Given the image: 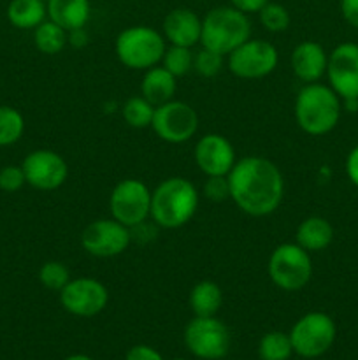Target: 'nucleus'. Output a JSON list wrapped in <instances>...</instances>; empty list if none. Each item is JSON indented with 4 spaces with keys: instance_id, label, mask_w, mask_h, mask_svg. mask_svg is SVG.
<instances>
[{
    "instance_id": "1",
    "label": "nucleus",
    "mask_w": 358,
    "mask_h": 360,
    "mask_svg": "<svg viewBox=\"0 0 358 360\" xmlns=\"http://www.w3.org/2000/svg\"><path fill=\"white\" fill-rule=\"evenodd\" d=\"M230 199L248 217L276 213L284 197V178L276 164L263 157H244L228 172Z\"/></svg>"
},
{
    "instance_id": "2",
    "label": "nucleus",
    "mask_w": 358,
    "mask_h": 360,
    "mask_svg": "<svg viewBox=\"0 0 358 360\" xmlns=\"http://www.w3.org/2000/svg\"><path fill=\"white\" fill-rule=\"evenodd\" d=\"M200 193L190 179L172 176L151 192L150 218L161 229H179L188 224L199 210Z\"/></svg>"
},
{
    "instance_id": "3",
    "label": "nucleus",
    "mask_w": 358,
    "mask_h": 360,
    "mask_svg": "<svg viewBox=\"0 0 358 360\" xmlns=\"http://www.w3.org/2000/svg\"><path fill=\"white\" fill-rule=\"evenodd\" d=\"M340 97L330 86L309 83L298 90L295 98V122L309 136H325L332 132L340 120Z\"/></svg>"
},
{
    "instance_id": "4",
    "label": "nucleus",
    "mask_w": 358,
    "mask_h": 360,
    "mask_svg": "<svg viewBox=\"0 0 358 360\" xmlns=\"http://www.w3.org/2000/svg\"><path fill=\"white\" fill-rule=\"evenodd\" d=\"M248 39H251V21L235 7H214L202 18V48L227 56Z\"/></svg>"
},
{
    "instance_id": "5",
    "label": "nucleus",
    "mask_w": 358,
    "mask_h": 360,
    "mask_svg": "<svg viewBox=\"0 0 358 360\" xmlns=\"http://www.w3.org/2000/svg\"><path fill=\"white\" fill-rule=\"evenodd\" d=\"M164 34L146 25L121 30L116 37L114 53L119 63L130 70H147L160 65L167 44Z\"/></svg>"
},
{
    "instance_id": "6",
    "label": "nucleus",
    "mask_w": 358,
    "mask_h": 360,
    "mask_svg": "<svg viewBox=\"0 0 358 360\" xmlns=\"http://www.w3.org/2000/svg\"><path fill=\"white\" fill-rule=\"evenodd\" d=\"M267 273L270 281L281 290H302L312 278L311 253L297 243H283L270 253Z\"/></svg>"
},
{
    "instance_id": "7",
    "label": "nucleus",
    "mask_w": 358,
    "mask_h": 360,
    "mask_svg": "<svg viewBox=\"0 0 358 360\" xmlns=\"http://www.w3.org/2000/svg\"><path fill=\"white\" fill-rule=\"evenodd\" d=\"M288 334L293 354L304 359H318L332 348L337 327L332 316L326 313L311 311L300 316Z\"/></svg>"
},
{
    "instance_id": "8",
    "label": "nucleus",
    "mask_w": 358,
    "mask_h": 360,
    "mask_svg": "<svg viewBox=\"0 0 358 360\" xmlns=\"http://www.w3.org/2000/svg\"><path fill=\"white\" fill-rule=\"evenodd\" d=\"M111 218L130 231L146 224L151 213V190L140 179L126 178L116 183L109 195Z\"/></svg>"
},
{
    "instance_id": "9",
    "label": "nucleus",
    "mask_w": 358,
    "mask_h": 360,
    "mask_svg": "<svg viewBox=\"0 0 358 360\" xmlns=\"http://www.w3.org/2000/svg\"><path fill=\"white\" fill-rule=\"evenodd\" d=\"M230 330L216 316H195L185 327V345L202 360H221L230 350Z\"/></svg>"
},
{
    "instance_id": "10",
    "label": "nucleus",
    "mask_w": 358,
    "mask_h": 360,
    "mask_svg": "<svg viewBox=\"0 0 358 360\" xmlns=\"http://www.w3.org/2000/svg\"><path fill=\"white\" fill-rule=\"evenodd\" d=\"M228 70L239 79H263L276 70L279 62L277 48L263 39H248L230 55H227Z\"/></svg>"
},
{
    "instance_id": "11",
    "label": "nucleus",
    "mask_w": 358,
    "mask_h": 360,
    "mask_svg": "<svg viewBox=\"0 0 358 360\" xmlns=\"http://www.w3.org/2000/svg\"><path fill=\"white\" fill-rule=\"evenodd\" d=\"M151 129L165 143L185 144L199 130V115L188 102L172 98L154 108Z\"/></svg>"
},
{
    "instance_id": "12",
    "label": "nucleus",
    "mask_w": 358,
    "mask_h": 360,
    "mask_svg": "<svg viewBox=\"0 0 358 360\" xmlns=\"http://www.w3.org/2000/svg\"><path fill=\"white\" fill-rule=\"evenodd\" d=\"M79 243L88 255L111 259L128 250L132 243V231L114 218H98L83 229Z\"/></svg>"
},
{
    "instance_id": "13",
    "label": "nucleus",
    "mask_w": 358,
    "mask_h": 360,
    "mask_svg": "<svg viewBox=\"0 0 358 360\" xmlns=\"http://www.w3.org/2000/svg\"><path fill=\"white\" fill-rule=\"evenodd\" d=\"M58 294L62 308L79 319L97 316L109 304L107 287L91 276L70 278L69 283Z\"/></svg>"
},
{
    "instance_id": "14",
    "label": "nucleus",
    "mask_w": 358,
    "mask_h": 360,
    "mask_svg": "<svg viewBox=\"0 0 358 360\" xmlns=\"http://www.w3.org/2000/svg\"><path fill=\"white\" fill-rule=\"evenodd\" d=\"M28 185L41 192H53L65 185L69 165L60 153L53 150H35L21 164Z\"/></svg>"
},
{
    "instance_id": "15",
    "label": "nucleus",
    "mask_w": 358,
    "mask_h": 360,
    "mask_svg": "<svg viewBox=\"0 0 358 360\" xmlns=\"http://www.w3.org/2000/svg\"><path fill=\"white\" fill-rule=\"evenodd\" d=\"M329 86L340 101L358 98V44L343 42L329 55L326 63Z\"/></svg>"
},
{
    "instance_id": "16",
    "label": "nucleus",
    "mask_w": 358,
    "mask_h": 360,
    "mask_svg": "<svg viewBox=\"0 0 358 360\" xmlns=\"http://www.w3.org/2000/svg\"><path fill=\"white\" fill-rule=\"evenodd\" d=\"M193 157H195L197 167L202 174H206V178L207 176H228L237 162L235 148L221 134H206L200 137L195 144Z\"/></svg>"
},
{
    "instance_id": "17",
    "label": "nucleus",
    "mask_w": 358,
    "mask_h": 360,
    "mask_svg": "<svg viewBox=\"0 0 358 360\" xmlns=\"http://www.w3.org/2000/svg\"><path fill=\"white\" fill-rule=\"evenodd\" d=\"M164 37L168 44L193 48L200 42L202 35V18L188 7H175L164 18Z\"/></svg>"
},
{
    "instance_id": "18",
    "label": "nucleus",
    "mask_w": 358,
    "mask_h": 360,
    "mask_svg": "<svg viewBox=\"0 0 358 360\" xmlns=\"http://www.w3.org/2000/svg\"><path fill=\"white\" fill-rule=\"evenodd\" d=\"M290 63L295 77L300 79L302 83H318L326 72L329 55L319 42L304 41L295 46V49L291 51Z\"/></svg>"
},
{
    "instance_id": "19",
    "label": "nucleus",
    "mask_w": 358,
    "mask_h": 360,
    "mask_svg": "<svg viewBox=\"0 0 358 360\" xmlns=\"http://www.w3.org/2000/svg\"><path fill=\"white\" fill-rule=\"evenodd\" d=\"M175 90H178V77L172 76L165 67L154 65L144 70L142 81H140V95L150 101L154 108L172 101Z\"/></svg>"
},
{
    "instance_id": "20",
    "label": "nucleus",
    "mask_w": 358,
    "mask_h": 360,
    "mask_svg": "<svg viewBox=\"0 0 358 360\" xmlns=\"http://www.w3.org/2000/svg\"><path fill=\"white\" fill-rule=\"evenodd\" d=\"M46 6H48V20L55 21L67 32L74 28H84L90 21V0H48Z\"/></svg>"
},
{
    "instance_id": "21",
    "label": "nucleus",
    "mask_w": 358,
    "mask_h": 360,
    "mask_svg": "<svg viewBox=\"0 0 358 360\" xmlns=\"http://www.w3.org/2000/svg\"><path fill=\"white\" fill-rule=\"evenodd\" d=\"M333 241V227L323 217H309L298 224L295 243L309 253L323 252Z\"/></svg>"
},
{
    "instance_id": "22",
    "label": "nucleus",
    "mask_w": 358,
    "mask_h": 360,
    "mask_svg": "<svg viewBox=\"0 0 358 360\" xmlns=\"http://www.w3.org/2000/svg\"><path fill=\"white\" fill-rule=\"evenodd\" d=\"M188 304L195 316H216L223 304V290L216 281L202 280L190 290Z\"/></svg>"
},
{
    "instance_id": "23",
    "label": "nucleus",
    "mask_w": 358,
    "mask_h": 360,
    "mask_svg": "<svg viewBox=\"0 0 358 360\" xmlns=\"http://www.w3.org/2000/svg\"><path fill=\"white\" fill-rule=\"evenodd\" d=\"M7 20L20 30H35L48 20V6L44 0H11L7 6Z\"/></svg>"
},
{
    "instance_id": "24",
    "label": "nucleus",
    "mask_w": 358,
    "mask_h": 360,
    "mask_svg": "<svg viewBox=\"0 0 358 360\" xmlns=\"http://www.w3.org/2000/svg\"><path fill=\"white\" fill-rule=\"evenodd\" d=\"M34 44L42 55H58L69 44V32L55 21L46 20L34 30Z\"/></svg>"
},
{
    "instance_id": "25",
    "label": "nucleus",
    "mask_w": 358,
    "mask_h": 360,
    "mask_svg": "<svg viewBox=\"0 0 358 360\" xmlns=\"http://www.w3.org/2000/svg\"><path fill=\"white\" fill-rule=\"evenodd\" d=\"M256 354H258L260 360H290L293 355L290 334L281 333V330L267 333L258 341Z\"/></svg>"
},
{
    "instance_id": "26",
    "label": "nucleus",
    "mask_w": 358,
    "mask_h": 360,
    "mask_svg": "<svg viewBox=\"0 0 358 360\" xmlns=\"http://www.w3.org/2000/svg\"><path fill=\"white\" fill-rule=\"evenodd\" d=\"M154 115V105L150 101L142 97V95H133V97L126 98V102L121 108V116L125 123L132 129H147L151 127Z\"/></svg>"
},
{
    "instance_id": "27",
    "label": "nucleus",
    "mask_w": 358,
    "mask_h": 360,
    "mask_svg": "<svg viewBox=\"0 0 358 360\" xmlns=\"http://www.w3.org/2000/svg\"><path fill=\"white\" fill-rule=\"evenodd\" d=\"M23 132V115L11 105H0V148L18 143Z\"/></svg>"
},
{
    "instance_id": "28",
    "label": "nucleus",
    "mask_w": 358,
    "mask_h": 360,
    "mask_svg": "<svg viewBox=\"0 0 358 360\" xmlns=\"http://www.w3.org/2000/svg\"><path fill=\"white\" fill-rule=\"evenodd\" d=\"M193 53L192 48H183V46H168L161 56L160 65L165 67L172 76L183 77L193 69Z\"/></svg>"
},
{
    "instance_id": "29",
    "label": "nucleus",
    "mask_w": 358,
    "mask_h": 360,
    "mask_svg": "<svg viewBox=\"0 0 358 360\" xmlns=\"http://www.w3.org/2000/svg\"><path fill=\"white\" fill-rule=\"evenodd\" d=\"M39 281L51 292H60L70 281V271L60 260H48L39 269Z\"/></svg>"
},
{
    "instance_id": "30",
    "label": "nucleus",
    "mask_w": 358,
    "mask_h": 360,
    "mask_svg": "<svg viewBox=\"0 0 358 360\" xmlns=\"http://www.w3.org/2000/svg\"><path fill=\"white\" fill-rule=\"evenodd\" d=\"M260 23L265 30L272 32V34H279L284 32L291 23V16L288 13L286 7L283 4L269 2L262 11L258 13Z\"/></svg>"
},
{
    "instance_id": "31",
    "label": "nucleus",
    "mask_w": 358,
    "mask_h": 360,
    "mask_svg": "<svg viewBox=\"0 0 358 360\" xmlns=\"http://www.w3.org/2000/svg\"><path fill=\"white\" fill-rule=\"evenodd\" d=\"M223 67V55L213 51V49L202 48L195 56H193V69L202 77H214L220 74Z\"/></svg>"
},
{
    "instance_id": "32",
    "label": "nucleus",
    "mask_w": 358,
    "mask_h": 360,
    "mask_svg": "<svg viewBox=\"0 0 358 360\" xmlns=\"http://www.w3.org/2000/svg\"><path fill=\"white\" fill-rule=\"evenodd\" d=\"M27 185L25 172L21 165H6L0 169V190L7 193H14Z\"/></svg>"
},
{
    "instance_id": "33",
    "label": "nucleus",
    "mask_w": 358,
    "mask_h": 360,
    "mask_svg": "<svg viewBox=\"0 0 358 360\" xmlns=\"http://www.w3.org/2000/svg\"><path fill=\"white\" fill-rule=\"evenodd\" d=\"M202 192L213 202H221V200L230 199L228 176H207V181L204 183Z\"/></svg>"
},
{
    "instance_id": "34",
    "label": "nucleus",
    "mask_w": 358,
    "mask_h": 360,
    "mask_svg": "<svg viewBox=\"0 0 358 360\" xmlns=\"http://www.w3.org/2000/svg\"><path fill=\"white\" fill-rule=\"evenodd\" d=\"M125 360H164L161 354L147 345H135L126 352Z\"/></svg>"
},
{
    "instance_id": "35",
    "label": "nucleus",
    "mask_w": 358,
    "mask_h": 360,
    "mask_svg": "<svg viewBox=\"0 0 358 360\" xmlns=\"http://www.w3.org/2000/svg\"><path fill=\"white\" fill-rule=\"evenodd\" d=\"M270 0H230V6L244 14H258Z\"/></svg>"
},
{
    "instance_id": "36",
    "label": "nucleus",
    "mask_w": 358,
    "mask_h": 360,
    "mask_svg": "<svg viewBox=\"0 0 358 360\" xmlns=\"http://www.w3.org/2000/svg\"><path fill=\"white\" fill-rule=\"evenodd\" d=\"M340 14L353 28H358V0H340Z\"/></svg>"
},
{
    "instance_id": "37",
    "label": "nucleus",
    "mask_w": 358,
    "mask_h": 360,
    "mask_svg": "<svg viewBox=\"0 0 358 360\" xmlns=\"http://www.w3.org/2000/svg\"><path fill=\"white\" fill-rule=\"evenodd\" d=\"M346 174L354 186H358V146L350 151L346 158Z\"/></svg>"
},
{
    "instance_id": "38",
    "label": "nucleus",
    "mask_w": 358,
    "mask_h": 360,
    "mask_svg": "<svg viewBox=\"0 0 358 360\" xmlns=\"http://www.w3.org/2000/svg\"><path fill=\"white\" fill-rule=\"evenodd\" d=\"M90 41V35H88L86 28H74V30H69V44L74 46V48H84Z\"/></svg>"
},
{
    "instance_id": "39",
    "label": "nucleus",
    "mask_w": 358,
    "mask_h": 360,
    "mask_svg": "<svg viewBox=\"0 0 358 360\" xmlns=\"http://www.w3.org/2000/svg\"><path fill=\"white\" fill-rule=\"evenodd\" d=\"M63 360H93L90 357V355H84V354H74V355H69L67 359Z\"/></svg>"
},
{
    "instance_id": "40",
    "label": "nucleus",
    "mask_w": 358,
    "mask_h": 360,
    "mask_svg": "<svg viewBox=\"0 0 358 360\" xmlns=\"http://www.w3.org/2000/svg\"><path fill=\"white\" fill-rule=\"evenodd\" d=\"M172 360H188V359H183V357H178V359H172Z\"/></svg>"
}]
</instances>
